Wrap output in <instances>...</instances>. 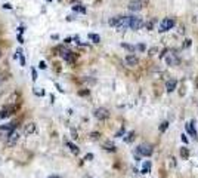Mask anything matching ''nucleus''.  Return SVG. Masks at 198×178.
Returning a JSON list of instances; mask_svg holds the SVG:
<instances>
[{"mask_svg":"<svg viewBox=\"0 0 198 178\" xmlns=\"http://www.w3.org/2000/svg\"><path fill=\"white\" fill-rule=\"evenodd\" d=\"M39 67H40L42 70H44V68L47 67V65H46V62H44V61H40V64H39Z\"/></svg>","mask_w":198,"mask_h":178,"instance_id":"nucleus-29","label":"nucleus"},{"mask_svg":"<svg viewBox=\"0 0 198 178\" xmlns=\"http://www.w3.org/2000/svg\"><path fill=\"white\" fill-rule=\"evenodd\" d=\"M14 111H15L14 107H8V105H6V107H3V110L0 111V120H2V119L9 117V116H12V114H14Z\"/></svg>","mask_w":198,"mask_h":178,"instance_id":"nucleus-8","label":"nucleus"},{"mask_svg":"<svg viewBox=\"0 0 198 178\" xmlns=\"http://www.w3.org/2000/svg\"><path fill=\"white\" fill-rule=\"evenodd\" d=\"M90 138H92V140H99V138H101V134L99 132H92L90 134Z\"/></svg>","mask_w":198,"mask_h":178,"instance_id":"nucleus-24","label":"nucleus"},{"mask_svg":"<svg viewBox=\"0 0 198 178\" xmlns=\"http://www.w3.org/2000/svg\"><path fill=\"white\" fill-rule=\"evenodd\" d=\"M157 50H158V49H157V48H152V49L149 50V55H154V54H155V52H157Z\"/></svg>","mask_w":198,"mask_h":178,"instance_id":"nucleus-36","label":"nucleus"},{"mask_svg":"<svg viewBox=\"0 0 198 178\" xmlns=\"http://www.w3.org/2000/svg\"><path fill=\"white\" fill-rule=\"evenodd\" d=\"M149 169H151V162H145V163H143L142 174H146V172H149Z\"/></svg>","mask_w":198,"mask_h":178,"instance_id":"nucleus-20","label":"nucleus"},{"mask_svg":"<svg viewBox=\"0 0 198 178\" xmlns=\"http://www.w3.org/2000/svg\"><path fill=\"white\" fill-rule=\"evenodd\" d=\"M89 39H90L93 43H99V42H101V37L98 36V34H93V33H90V34H89Z\"/></svg>","mask_w":198,"mask_h":178,"instance_id":"nucleus-17","label":"nucleus"},{"mask_svg":"<svg viewBox=\"0 0 198 178\" xmlns=\"http://www.w3.org/2000/svg\"><path fill=\"white\" fill-rule=\"evenodd\" d=\"M176 85H177L176 80H169L167 82V92H173L176 89Z\"/></svg>","mask_w":198,"mask_h":178,"instance_id":"nucleus-15","label":"nucleus"},{"mask_svg":"<svg viewBox=\"0 0 198 178\" xmlns=\"http://www.w3.org/2000/svg\"><path fill=\"white\" fill-rule=\"evenodd\" d=\"M197 88H198V79H197Z\"/></svg>","mask_w":198,"mask_h":178,"instance_id":"nucleus-41","label":"nucleus"},{"mask_svg":"<svg viewBox=\"0 0 198 178\" xmlns=\"http://www.w3.org/2000/svg\"><path fill=\"white\" fill-rule=\"evenodd\" d=\"M52 39H53V40H58V39H59V36H58V34H53V36H52Z\"/></svg>","mask_w":198,"mask_h":178,"instance_id":"nucleus-38","label":"nucleus"},{"mask_svg":"<svg viewBox=\"0 0 198 178\" xmlns=\"http://www.w3.org/2000/svg\"><path fill=\"white\" fill-rule=\"evenodd\" d=\"M167 128H169V122H163L161 126H160V131H161V132H164Z\"/></svg>","mask_w":198,"mask_h":178,"instance_id":"nucleus-22","label":"nucleus"},{"mask_svg":"<svg viewBox=\"0 0 198 178\" xmlns=\"http://www.w3.org/2000/svg\"><path fill=\"white\" fill-rule=\"evenodd\" d=\"M56 88H58V91H59V92H64V89H62V88H61L58 83H56Z\"/></svg>","mask_w":198,"mask_h":178,"instance_id":"nucleus-39","label":"nucleus"},{"mask_svg":"<svg viewBox=\"0 0 198 178\" xmlns=\"http://www.w3.org/2000/svg\"><path fill=\"white\" fill-rule=\"evenodd\" d=\"M186 131H188L191 135H194V138H197V131L194 128V122H189V123L186 125Z\"/></svg>","mask_w":198,"mask_h":178,"instance_id":"nucleus-13","label":"nucleus"},{"mask_svg":"<svg viewBox=\"0 0 198 178\" xmlns=\"http://www.w3.org/2000/svg\"><path fill=\"white\" fill-rule=\"evenodd\" d=\"M46 2H52V0H46Z\"/></svg>","mask_w":198,"mask_h":178,"instance_id":"nucleus-43","label":"nucleus"},{"mask_svg":"<svg viewBox=\"0 0 198 178\" xmlns=\"http://www.w3.org/2000/svg\"><path fill=\"white\" fill-rule=\"evenodd\" d=\"M16 39H18L19 43H24V37H22V34H18V36H16Z\"/></svg>","mask_w":198,"mask_h":178,"instance_id":"nucleus-31","label":"nucleus"},{"mask_svg":"<svg viewBox=\"0 0 198 178\" xmlns=\"http://www.w3.org/2000/svg\"><path fill=\"white\" fill-rule=\"evenodd\" d=\"M129 9L133 10V12L140 10V9H142V2H140V0H138V2H132V3L129 5Z\"/></svg>","mask_w":198,"mask_h":178,"instance_id":"nucleus-11","label":"nucleus"},{"mask_svg":"<svg viewBox=\"0 0 198 178\" xmlns=\"http://www.w3.org/2000/svg\"><path fill=\"white\" fill-rule=\"evenodd\" d=\"M92 159H93V154H92V153L86 154V157H84V160H92Z\"/></svg>","mask_w":198,"mask_h":178,"instance_id":"nucleus-32","label":"nucleus"},{"mask_svg":"<svg viewBox=\"0 0 198 178\" xmlns=\"http://www.w3.org/2000/svg\"><path fill=\"white\" fill-rule=\"evenodd\" d=\"M123 48H124V49H127V50H135V46H132V45H127V43H123Z\"/></svg>","mask_w":198,"mask_h":178,"instance_id":"nucleus-25","label":"nucleus"},{"mask_svg":"<svg viewBox=\"0 0 198 178\" xmlns=\"http://www.w3.org/2000/svg\"><path fill=\"white\" fill-rule=\"evenodd\" d=\"M31 74H33V80L36 82V80H37V77H39V74H37L36 68H31Z\"/></svg>","mask_w":198,"mask_h":178,"instance_id":"nucleus-26","label":"nucleus"},{"mask_svg":"<svg viewBox=\"0 0 198 178\" xmlns=\"http://www.w3.org/2000/svg\"><path fill=\"white\" fill-rule=\"evenodd\" d=\"M167 62H169V64H177V58H175V56H169V58H167Z\"/></svg>","mask_w":198,"mask_h":178,"instance_id":"nucleus-23","label":"nucleus"},{"mask_svg":"<svg viewBox=\"0 0 198 178\" xmlns=\"http://www.w3.org/2000/svg\"><path fill=\"white\" fill-rule=\"evenodd\" d=\"M3 8H5V9H12V5H9V3H5V5H3Z\"/></svg>","mask_w":198,"mask_h":178,"instance_id":"nucleus-34","label":"nucleus"},{"mask_svg":"<svg viewBox=\"0 0 198 178\" xmlns=\"http://www.w3.org/2000/svg\"><path fill=\"white\" fill-rule=\"evenodd\" d=\"M139 62V59L135 56V55H127L126 56V64L130 65V67H133V65H136Z\"/></svg>","mask_w":198,"mask_h":178,"instance_id":"nucleus-10","label":"nucleus"},{"mask_svg":"<svg viewBox=\"0 0 198 178\" xmlns=\"http://www.w3.org/2000/svg\"><path fill=\"white\" fill-rule=\"evenodd\" d=\"M67 146H68V148L71 150V153H74V154H78L80 153V150H78V147L75 146V144H73V142H67Z\"/></svg>","mask_w":198,"mask_h":178,"instance_id":"nucleus-14","label":"nucleus"},{"mask_svg":"<svg viewBox=\"0 0 198 178\" xmlns=\"http://www.w3.org/2000/svg\"><path fill=\"white\" fill-rule=\"evenodd\" d=\"M104 148H105L106 151H115V146H114V144H111V142L104 144Z\"/></svg>","mask_w":198,"mask_h":178,"instance_id":"nucleus-19","label":"nucleus"},{"mask_svg":"<svg viewBox=\"0 0 198 178\" xmlns=\"http://www.w3.org/2000/svg\"><path fill=\"white\" fill-rule=\"evenodd\" d=\"M5 73H3V71H0V85H2V83L5 82Z\"/></svg>","mask_w":198,"mask_h":178,"instance_id":"nucleus-27","label":"nucleus"},{"mask_svg":"<svg viewBox=\"0 0 198 178\" xmlns=\"http://www.w3.org/2000/svg\"><path fill=\"white\" fill-rule=\"evenodd\" d=\"M58 50L61 52V56L67 61V62H71V64H74L75 62V54H73L71 50L68 49H64V48H58Z\"/></svg>","mask_w":198,"mask_h":178,"instance_id":"nucleus-2","label":"nucleus"},{"mask_svg":"<svg viewBox=\"0 0 198 178\" xmlns=\"http://www.w3.org/2000/svg\"><path fill=\"white\" fill-rule=\"evenodd\" d=\"M173 25H175V19L173 18H164L161 21V24H160V31L161 33L169 31L170 28H173Z\"/></svg>","mask_w":198,"mask_h":178,"instance_id":"nucleus-3","label":"nucleus"},{"mask_svg":"<svg viewBox=\"0 0 198 178\" xmlns=\"http://www.w3.org/2000/svg\"><path fill=\"white\" fill-rule=\"evenodd\" d=\"M73 10H75V12H81V14H86V8H83L81 5H74L73 6Z\"/></svg>","mask_w":198,"mask_h":178,"instance_id":"nucleus-18","label":"nucleus"},{"mask_svg":"<svg viewBox=\"0 0 198 178\" xmlns=\"http://www.w3.org/2000/svg\"><path fill=\"white\" fill-rule=\"evenodd\" d=\"M136 150H138L139 154H142V156H151L152 154V147L148 146V144H140Z\"/></svg>","mask_w":198,"mask_h":178,"instance_id":"nucleus-7","label":"nucleus"},{"mask_svg":"<svg viewBox=\"0 0 198 178\" xmlns=\"http://www.w3.org/2000/svg\"><path fill=\"white\" fill-rule=\"evenodd\" d=\"M180 138H182V141H183L185 144H188V138H186V135H182Z\"/></svg>","mask_w":198,"mask_h":178,"instance_id":"nucleus-33","label":"nucleus"},{"mask_svg":"<svg viewBox=\"0 0 198 178\" xmlns=\"http://www.w3.org/2000/svg\"><path fill=\"white\" fill-rule=\"evenodd\" d=\"M0 137H2V132H0Z\"/></svg>","mask_w":198,"mask_h":178,"instance_id":"nucleus-44","label":"nucleus"},{"mask_svg":"<svg viewBox=\"0 0 198 178\" xmlns=\"http://www.w3.org/2000/svg\"><path fill=\"white\" fill-rule=\"evenodd\" d=\"M14 129H16V123H8V125H2L0 126V132H12Z\"/></svg>","mask_w":198,"mask_h":178,"instance_id":"nucleus-9","label":"nucleus"},{"mask_svg":"<svg viewBox=\"0 0 198 178\" xmlns=\"http://www.w3.org/2000/svg\"><path fill=\"white\" fill-rule=\"evenodd\" d=\"M124 140H126V142H132V141L135 140V132H130L129 135L124 138Z\"/></svg>","mask_w":198,"mask_h":178,"instance_id":"nucleus-21","label":"nucleus"},{"mask_svg":"<svg viewBox=\"0 0 198 178\" xmlns=\"http://www.w3.org/2000/svg\"><path fill=\"white\" fill-rule=\"evenodd\" d=\"M47 178H59L58 175H50V177H47Z\"/></svg>","mask_w":198,"mask_h":178,"instance_id":"nucleus-40","label":"nucleus"},{"mask_svg":"<svg viewBox=\"0 0 198 178\" xmlns=\"http://www.w3.org/2000/svg\"><path fill=\"white\" fill-rule=\"evenodd\" d=\"M78 95H81V96H83V95H89V89H86V91H80V92H78Z\"/></svg>","mask_w":198,"mask_h":178,"instance_id":"nucleus-30","label":"nucleus"},{"mask_svg":"<svg viewBox=\"0 0 198 178\" xmlns=\"http://www.w3.org/2000/svg\"><path fill=\"white\" fill-rule=\"evenodd\" d=\"M180 156H182V159H188L189 157V151H188L186 147H182V148H180Z\"/></svg>","mask_w":198,"mask_h":178,"instance_id":"nucleus-16","label":"nucleus"},{"mask_svg":"<svg viewBox=\"0 0 198 178\" xmlns=\"http://www.w3.org/2000/svg\"><path fill=\"white\" fill-rule=\"evenodd\" d=\"M0 56H2V50H0Z\"/></svg>","mask_w":198,"mask_h":178,"instance_id":"nucleus-42","label":"nucleus"},{"mask_svg":"<svg viewBox=\"0 0 198 178\" xmlns=\"http://www.w3.org/2000/svg\"><path fill=\"white\" fill-rule=\"evenodd\" d=\"M95 117L99 119V120H105V119L110 117V111L104 107H99V108L95 110Z\"/></svg>","mask_w":198,"mask_h":178,"instance_id":"nucleus-5","label":"nucleus"},{"mask_svg":"<svg viewBox=\"0 0 198 178\" xmlns=\"http://www.w3.org/2000/svg\"><path fill=\"white\" fill-rule=\"evenodd\" d=\"M19 135H21V134H19L16 129H14L12 132L8 134V146H9V147L10 146H15V144L18 142V140H19Z\"/></svg>","mask_w":198,"mask_h":178,"instance_id":"nucleus-4","label":"nucleus"},{"mask_svg":"<svg viewBox=\"0 0 198 178\" xmlns=\"http://www.w3.org/2000/svg\"><path fill=\"white\" fill-rule=\"evenodd\" d=\"M130 22V16H123V15H118V16H114V18L110 19V25L118 28V31H123L124 28L129 27Z\"/></svg>","mask_w":198,"mask_h":178,"instance_id":"nucleus-1","label":"nucleus"},{"mask_svg":"<svg viewBox=\"0 0 198 178\" xmlns=\"http://www.w3.org/2000/svg\"><path fill=\"white\" fill-rule=\"evenodd\" d=\"M36 125L34 123H28L27 126H25V129H24V134H25V135H31V134H34L36 132Z\"/></svg>","mask_w":198,"mask_h":178,"instance_id":"nucleus-12","label":"nucleus"},{"mask_svg":"<svg viewBox=\"0 0 198 178\" xmlns=\"http://www.w3.org/2000/svg\"><path fill=\"white\" fill-rule=\"evenodd\" d=\"M138 49H139V50H145V46H143V45H139Z\"/></svg>","mask_w":198,"mask_h":178,"instance_id":"nucleus-37","label":"nucleus"},{"mask_svg":"<svg viewBox=\"0 0 198 178\" xmlns=\"http://www.w3.org/2000/svg\"><path fill=\"white\" fill-rule=\"evenodd\" d=\"M121 135H124V128H121L118 132L115 134V137H121Z\"/></svg>","mask_w":198,"mask_h":178,"instance_id":"nucleus-28","label":"nucleus"},{"mask_svg":"<svg viewBox=\"0 0 198 178\" xmlns=\"http://www.w3.org/2000/svg\"><path fill=\"white\" fill-rule=\"evenodd\" d=\"M18 31H19V34H22V33L25 31V27H22V25H21V27L18 28Z\"/></svg>","mask_w":198,"mask_h":178,"instance_id":"nucleus-35","label":"nucleus"},{"mask_svg":"<svg viewBox=\"0 0 198 178\" xmlns=\"http://www.w3.org/2000/svg\"><path fill=\"white\" fill-rule=\"evenodd\" d=\"M143 27V21L140 18H132L130 16V22H129V28L130 30H140Z\"/></svg>","mask_w":198,"mask_h":178,"instance_id":"nucleus-6","label":"nucleus"}]
</instances>
